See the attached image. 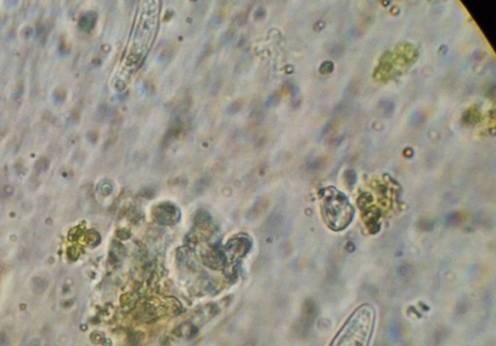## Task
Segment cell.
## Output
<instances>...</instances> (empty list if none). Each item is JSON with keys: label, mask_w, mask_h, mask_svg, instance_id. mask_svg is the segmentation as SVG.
<instances>
[{"label": "cell", "mask_w": 496, "mask_h": 346, "mask_svg": "<svg viewBox=\"0 0 496 346\" xmlns=\"http://www.w3.org/2000/svg\"><path fill=\"white\" fill-rule=\"evenodd\" d=\"M322 209L327 224L335 231L349 225L354 215V210L347 197L332 187L324 191Z\"/></svg>", "instance_id": "obj_2"}, {"label": "cell", "mask_w": 496, "mask_h": 346, "mask_svg": "<svg viewBox=\"0 0 496 346\" xmlns=\"http://www.w3.org/2000/svg\"><path fill=\"white\" fill-rule=\"evenodd\" d=\"M375 319L373 306L361 305L348 318L330 346H369Z\"/></svg>", "instance_id": "obj_1"}, {"label": "cell", "mask_w": 496, "mask_h": 346, "mask_svg": "<svg viewBox=\"0 0 496 346\" xmlns=\"http://www.w3.org/2000/svg\"><path fill=\"white\" fill-rule=\"evenodd\" d=\"M48 287V282L44 278L35 277L32 280V289L35 293H43Z\"/></svg>", "instance_id": "obj_7"}, {"label": "cell", "mask_w": 496, "mask_h": 346, "mask_svg": "<svg viewBox=\"0 0 496 346\" xmlns=\"http://www.w3.org/2000/svg\"><path fill=\"white\" fill-rule=\"evenodd\" d=\"M394 107H395L394 104L390 100H382L379 103V109L382 112V116L386 117V118L392 115V113L394 111Z\"/></svg>", "instance_id": "obj_6"}, {"label": "cell", "mask_w": 496, "mask_h": 346, "mask_svg": "<svg viewBox=\"0 0 496 346\" xmlns=\"http://www.w3.org/2000/svg\"><path fill=\"white\" fill-rule=\"evenodd\" d=\"M151 11H148L144 14L143 20L140 21L138 29L136 30L134 36L135 40L133 43H131L132 47L130 50V55L127 58L129 67L137 68L138 64L143 61V58H145L146 54L148 53L152 42V38L154 37L157 27V16L154 14L155 10L153 11V13H151Z\"/></svg>", "instance_id": "obj_3"}, {"label": "cell", "mask_w": 496, "mask_h": 346, "mask_svg": "<svg viewBox=\"0 0 496 346\" xmlns=\"http://www.w3.org/2000/svg\"><path fill=\"white\" fill-rule=\"evenodd\" d=\"M346 179H347V181L350 182V184H354L355 181H356V174L354 171L350 170V171H347L345 174Z\"/></svg>", "instance_id": "obj_9"}, {"label": "cell", "mask_w": 496, "mask_h": 346, "mask_svg": "<svg viewBox=\"0 0 496 346\" xmlns=\"http://www.w3.org/2000/svg\"><path fill=\"white\" fill-rule=\"evenodd\" d=\"M249 247L250 243L246 239H236L228 243V252L232 258H239L244 255Z\"/></svg>", "instance_id": "obj_5"}, {"label": "cell", "mask_w": 496, "mask_h": 346, "mask_svg": "<svg viewBox=\"0 0 496 346\" xmlns=\"http://www.w3.org/2000/svg\"><path fill=\"white\" fill-rule=\"evenodd\" d=\"M154 218L162 224H174L180 219V211L176 206L164 203L154 208L153 210Z\"/></svg>", "instance_id": "obj_4"}, {"label": "cell", "mask_w": 496, "mask_h": 346, "mask_svg": "<svg viewBox=\"0 0 496 346\" xmlns=\"http://www.w3.org/2000/svg\"><path fill=\"white\" fill-rule=\"evenodd\" d=\"M329 67H330V68H332V67H333V64L331 63V61H327V62H324V63L322 64V66H321V69H320V71H323V70L325 69V71L323 72V74H330V73H331V72H332V70H331V69H329Z\"/></svg>", "instance_id": "obj_8"}]
</instances>
